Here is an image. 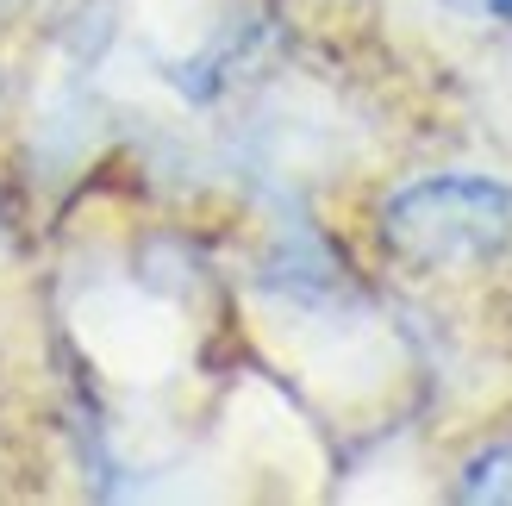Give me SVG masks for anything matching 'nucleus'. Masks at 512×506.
<instances>
[{"label":"nucleus","instance_id":"f257e3e1","mask_svg":"<svg viewBox=\"0 0 512 506\" xmlns=\"http://www.w3.org/2000/svg\"><path fill=\"white\" fill-rule=\"evenodd\" d=\"M381 244L413 269H469L512 244V188L494 175H419L381 200Z\"/></svg>","mask_w":512,"mask_h":506},{"label":"nucleus","instance_id":"f03ea898","mask_svg":"<svg viewBox=\"0 0 512 506\" xmlns=\"http://www.w3.org/2000/svg\"><path fill=\"white\" fill-rule=\"evenodd\" d=\"M456 500H481V506H512V444L475 450L456 475Z\"/></svg>","mask_w":512,"mask_h":506},{"label":"nucleus","instance_id":"7ed1b4c3","mask_svg":"<svg viewBox=\"0 0 512 506\" xmlns=\"http://www.w3.org/2000/svg\"><path fill=\"white\" fill-rule=\"evenodd\" d=\"M450 7H463V13H475V19H506V25H512V0H450Z\"/></svg>","mask_w":512,"mask_h":506}]
</instances>
